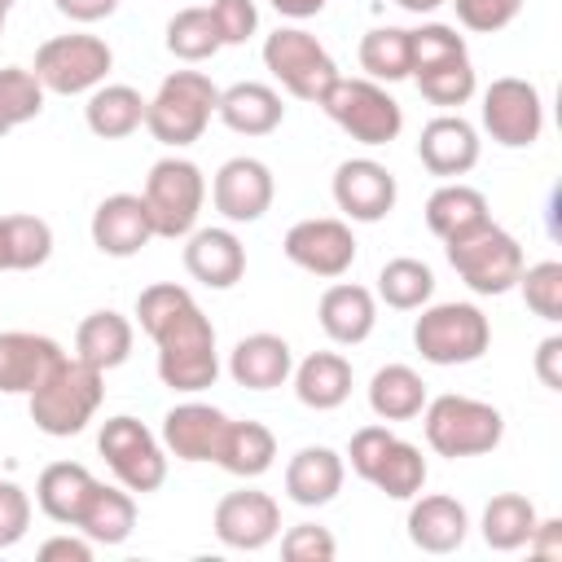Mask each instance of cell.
Wrapping results in <instances>:
<instances>
[{"label":"cell","mask_w":562,"mask_h":562,"mask_svg":"<svg viewBox=\"0 0 562 562\" xmlns=\"http://www.w3.org/2000/svg\"><path fill=\"white\" fill-rule=\"evenodd\" d=\"M220 48L224 44H220V31L211 22V9H180L167 22V53L171 57H180V61H206Z\"/></svg>","instance_id":"39"},{"label":"cell","mask_w":562,"mask_h":562,"mask_svg":"<svg viewBox=\"0 0 562 562\" xmlns=\"http://www.w3.org/2000/svg\"><path fill=\"white\" fill-rule=\"evenodd\" d=\"M483 127L496 145L505 149H527L540 140L544 132V101H540V88L527 83V79H492L487 92H483Z\"/></svg>","instance_id":"12"},{"label":"cell","mask_w":562,"mask_h":562,"mask_svg":"<svg viewBox=\"0 0 562 562\" xmlns=\"http://www.w3.org/2000/svg\"><path fill=\"white\" fill-rule=\"evenodd\" d=\"M417 79V92L430 101V105H439V110H457V105H465L470 97H474V66H470V57H457V61H439V66H430V70H417L413 75Z\"/></svg>","instance_id":"42"},{"label":"cell","mask_w":562,"mask_h":562,"mask_svg":"<svg viewBox=\"0 0 562 562\" xmlns=\"http://www.w3.org/2000/svg\"><path fill=\"white\" fill-rule=\"evenodd\" d=\"M448 4L457 9V22L474 35H496L522 13V0H448Z\"/></svg>","instance_id":"45"},{"label":"cell","mask_w":562,"mask_h":562,"mask_svg":"<svg viewBox=\"0 0 562 562\" xmlns=\"http://www.w3.org/2000/svg\"><path fill=\"white\" fill-rule=\"evenodd\" d=\"M408 53H413V70H430L439 61H457V57H470L465 53V40L457 35V26H443V22H426L417 31H408Z\"/></svg>","instance_id":"44"},{"label":"cell","mask_w":562,"mask_h":562,"mask_svg":"<svg viewBox=\"0 0 562 562\" xmlns=\"http://www.w3.org/2000/svg\"><path fill=\"white\" fill-rule=\"evenodd\" d=\"M57 4V13L61 18H70V22H101V18H110L114 9H119V0H53Z\"/></svg>","instance_id":"52"},{"label":"cell","mask_w":562,"mask_h":562,"mask_svg":"<svg viewBox=\"0 0 562 562\" xmlns=\"http://www.w3.org/2000/svg\"><path fill=\"white\" fill-rule=\"evenodd\" d=\"M97 448L105 457V465L114 470V479L127 487V492H158L167 483V448L154 439V430L127 413L119 417H105L101 422V435H97Z\"/></svg>","instance_id":"11"},{"label":"cell","mask_w":562,"mask_h":562,"mask_svg":"<svg viewBox=\"0 0 562 562\" xmlns=\"http://www.w3.org/2000/svg\"><path fill=\"white\" fill-rule=\"evenodd\" d=\"M83 119H88V132H92V136H101V140H123V136H132L136 127H145V97H140L132 83H101V88L88 92Z\"/></svg>","instance_id":"30"},{"label":"cell","mask_w":562,"mask_h":562,"mask_svg":"<svg viewBox=\"0 0 562 562\" xmlns=\"http://www.w3.org/2000/svg\"><path fill=\"white\" fill-rule=\"evenodd\" d=\"M404 13H435L439 4H448V0H395Z\"/></svg>","instance_id":"55"},{"label":"cell","mask_w":562,"mask_h":562,"mask_svg":"<svg viewBox=\"0 0 562 562\" xmlns=\"http://www.w3.org/2000/svg\"><path fill=\"white\" fill-rule=\"evenodd\" d=\"M290 378H294L299 404L316 413H329L351 395V364L338 351H312L307 360H299V369H290Z\"/></svg>","instance_id":"29"},{"label":"cell","mask_w":562,"mask_h":562,"mask_svg":"<svg viewBox=\"0 0 562 562\" xmlns=\"http://www.w3.org/2000/svg\"><path fill=\"white\" fill-rule=\"evenodd\" d=\"M448 250V263L457 268V277L474 290V294H505L518 285V272L527 268L522 263V246L514 233H505L501 224H483L457 241H443Z\"/></svg>","instance_id":"8"},{"label":"cell","mask_w":562,"mask_h":562,"mask_svg":"<svg viewBox=\"0 0 562 562\" xmlns=\"http://www.w3.org/2000/svg\"><path fill=\"white\" fill-rule=\"evenodd\" d=\"M527 549L540 553V558H558L562 553V518H540L531 540H527Z\"/></svg>","instance_id":"53"},{"label":"cell","mask_w":562,"mask_h":562,"mask_svg":"<svg viewBox=\"0 0 562 562\" xmlns=\"http://www.w3.org/2000/svg\"><path fill=\"white\" fill-rule=\"evenodd\" d=\"M101 400H105V373L79 356H61L40 378V386L26 395V408H31L35 430L53 439H70L97 417Z\"/></svg>","instance_id":"2"},{"label":"cell","mask_w":562,"mask_h":562,"mask_svg":"<svg viewBox=\"0 0 562 562\" xmlns=\"http://www.w3.org/2000/svg\"><path fill=\"white\" fill-rule=\"evenodd\" d=\"M9 237V272H35L53 255V228L40 215H0Z\"/></svg>","instance_id":"40"},{"label":"cell","mask_w":562,"mask_h":562,"mask_svg":"<svg viewBox=\"0 0 562 562\" xmlns=\"http://www.w3.org/2000/svg\"><path fill=\"white\" fill-rule=\"evenodd\" d=\"M215 536L228 549L255 553V549H263L281 536V505L268 492H255V487L228 492L215 505Z\"/></svg>","instance_id":"15"},{"label":"cell","mask_w":562,"mask_h":562,"mask_svg":"<svg viewBox=\"0 0 562 562\" xmlns=\"http://www.w3.org/2000/svg\"><path fill=\"white\" fill-rule=\"evenodd\" d=\"M386 443H391V430H386V426H360V430L351 435L347 457H351V470H356L364 483H369V474H373L378 457L386 452Z\"/></svg>","instance_id":"49"},{"label":"cell","mask_w":562,"mask_h":562,"mask_svg":"<svg viewBox=\"0 0 562 562\" xmlns=\"http://www.w3.org/2000/svg\"><path fill=\"white\" fill-rule=\"evenodd\" d=\"M0 35H4V9H0Z\"/></svg>","instance_id":"58"},{"label":"cell","mask_w":562,"mask_h":562,"mask_svg":"<svg viewBox=\"0 0 562 562\" xmlns=\"http://www.w3.org/2000/svg\"><path fill=\"white\" fill-rule=\"evenodd\" d=\"M369 408L382 422H413L426 408V382L408 364H382L369 378Z\"/></svg>","instance_id":"34"},{"label":"cell","mask_w":562,"mask_h":562,"mask_svg":"<svg viewBox=\"0 0 562 562\" xmlns=\"http://www.w3.org/2000/svg\"><path fill=\"white\" fill-rule=\"evenodd\" d=\"M395 176L373 158H347L334 171V202L356 224H378L395 206Z\"/></svg>","instance_id":"16"},{"label":"cell","mask_w":562,"mask_h":562,"mask_svg":"<svg viewBox=\"0 0 562 562\" xmlns=\"http://www.w3.org/2000/svg\"><path fill=\"white\" fill-rule=\"evenodd\" d=\"M114 66V53L101 35H53L35 48V79L44 83V92H57V97H79V92H92L105 83Z\"/></svg>","instance_id":"9"},{"label":"cell","mask_w":562,"mask_h":562,"mask_svg":"<svg viewBox=\"0 0 562 562\" xmlns=\"http://www.w3.org/2000/svg\"><path fill=\"white\" fill-rule=\"evenodd\" d=\"M470 536V514L457 496H422L408 509V540L422 553H452Z\"/></svg>","instance_id":"24"},{"label":"cell","mask_w":562,"mask_h":562,"mask_svg":"<svg viewBox=\"0 0 562 562\" xmlns=\"http://www.w3.org/2000/svg\"><path fill=\"white\" fill-rule=\"evenodd\" d=\"M224 426H228V413H220L215 404H198V400L176 404L162 417V448L176 461H215Z\"/></svg>","instance_id":"19"},{"label":"cell","mask_w":562,"mask_h":562,"mask_svg":"<svg viewBox=\"0 0 562 562\" xmlns=\"http://www.w3.org/2000/svg\"><path fill=\"white\" fill-rule=\"evenodd\" d=\"M316 316H321V329H325L338 347H356V342H364V338L373 334V325H378V303H373V294H369L364 285L338 281V285H329V290L321 294Z\"/></svg>","instance_id":"26"},{"label":"cell","mask_w":562,"mask_h":562,"mask_svg":"<svg viewBox=\"0 0 562 562\" xmlns=\"http://www.w3.org/2000/svg\"><path fill=\"white\" fill-rule=\"evenodd\" d=\"M290 369H294V351L281 334H246L228 356V373L246 391H272L290 378Z\"/></svg>","instance_id":"22"},{"label":"cell","mask_w":562,"mask_h":562,"mask_svg":"<svg viewBox=\"0 0 562 562\" xmlns=\"http://www.w3.org/2000/svg\"><path fill=\"white\" fill-rule=\"evenodd\" d=\"M285 259L312 277H325V281H338L351 263H356V237H351V224L342 220H299L290 233H285Z\"/></svg>","instance_id":"13"},{"label":"cell","mask_w":562,"mask_h":562,"mask_svg":"<svg viewBox=\"0 0 562 562\" xmlns=\"http://www.w3.org/2000/svg\"><path fill=\"white\" fill-rule=\"evenodd\" d=\"M417 158L439 180H457V176L474 171V162H479V132H474V123H465L461 114L430 119L422 127V136H417Z\"/></svg>","instance_id":"18"},{"label":"cell","mask_w":562,"mask_h":562,"mask_svg":"<svg viewBox=\"0 0 562 562\" xmlns=\"http://www.w3.org/2000/svg\"><path fill=\"white\" fill-rule=\"evenodd\" d=\"M263 66L272 70V79L299 97V101H321L325 88L338 79V66L334 57L325 53V44L303 31V26H277L268 40H263Z\"/></svg>","instance_id":"10"},{"label":"cell","mask_w":562,"mask_h":562,"mask_svg":"<svg viewBox=\"0 0 562 562\" xmlns=\"http://www.w3.org/2000/svg\"><path fill=\"white\" fill-rule=\"evenodd\" d=\"M136 321L158 347V378L171 391H206L220 378L215 325L176 281H154L136 294Z\"/></svg>","instance_id":"1"},{"label":"cell","mask_w":562,"mask_h":562,"mask_svg":"<svg viewBox=\"0 0 562 562\" xmlns=\"http://www.w3.org/2000/svg\"><path fill=\"white\" fill-rule=\"evenodd\" d=\"M75 527H79L92 544H123V540L136 531V501H132V492H127L123 483H119V487L97 483Z\"/></svg>","instance_id":"33"},{"label":"cell","mask_w":562,"mask_h":562,"mask_svg":"<svg viewBox=\"0 0 562 562\" xmlns=\"http://www.w3.org/2000/svg\"><path fill=\"white\" fill-rule=\"evenodd\" d=\"M215 114H220L224 127H233L237 136H268V132L281 127L285 105H281L277 88L255 83V79H241V83H233V88L220 92Z\"/></svg>","instance_id":"25"},{"label":"cell","mask_w":562,"mask_h":562,"mask_svg":"<svg viewBox=\"0 0 562 562\" xmlns=\"http://www.w3.org/2000/svg\"><path fill=\"white\" fill-rule=\"evenodd\" d=\"M0 9H4V13H9V9H13V0H0Z\"/></svg>","instance_id":"57"},{"label":"cell","mask_w":562,"mask_h":562,"mask_svg":"<svg viewBox=\"0 0 562 562\" xmlns=\"http://www.w3.org/2000/svg\"><path fill=\"white\" fill-rule=\"evenodd\" d=\"M413 347L439 369L474 364L492 347V325L474 303H435L413 321Z\"/></svg>","instance_id":"5"},{"label":"cell","mask_w":562,"mask_h":562,"mask_svg":"<svg viewBox=\"0 0 562 562\" xmlns=\"http://www.w3.org/2000/svg\"><path fill=\"white\" fill-rule=\"evenodd\" d=\"M277 461V435L263 426V422H233L224 426V439H220V452H215V465H224L228 474L237 479H259L268 474Z\"/></svg>","instance_id":"32"},{"label":"cell","mask_w":562,"mask_h":562,"mask_svg":"<svg viewBox=\"0 0 562 562\" xmlns=\"http://www.w3.org/2000/svg\"><path fill=\"white\" fill-rule=\"evenodd\" d=\"M281 558L285 562H334L338 558V540L329 536V527L316 522H299L281 536Z\"/></svg>","instance_id":"46"},{"label":"cell","mask_w":562,"mask_h":562,"mask_svg":"<svg viewBox=\"0 0 562 562\" xmlns=\"http://www.w3.org/2000/svg\"><path fill=\"white\" fill-rule=\"evenodd\" d=\"M422 426H426V443L439 457H483L501 443L505 435V417L501 408L470 400V395H439L426 400L422 408Z\"/></svg>","instance_id":"4"},{"label":"cell","mask_w":562,"mask_h":562,"mask_svg":"<svg viewBox=\"0 0 562 562\" xmlns=\"http://www.w3.org/2000/svg\"><path fill=\"white\" fill-rule=\"evenodd\" d=\"M0 272H9V237H4V220H0Z\"/></svg>","instance_id":"56"},{"label":"cell","mask_w":562,"mask_h":562,"mask_svg":"<svg viewBox=\"0 0 562 562\" xmlns=\"http://www.w3.org/2000/svg\"><path fill=\"white\" fill-rule=\"evenodd\" d=\"M154 241V224L140 193H110L92 211V246L110 259H132Z\"/></svg>","instance_id":"17"},{"label":"cell","mask_w":562,"mask_h":562,"mask_svg":"<svg viewBox=\"0 0 562 562\" xmlns=\"http://www.w3.org/2000/svg\"><path fill=\"white\" fill-rule=\"evenodd\" d=\"M215 101H220V88L211 83V75L202 70H171L158 92L145 101V127L158 145L167 149H184L193 145L211 114H215Z\"/></svg>","instance_id":"3"},{"label":"cell","mask_w":562,"mask_h":562,"mask_svg":"<svg viewBox=\"0 0 562 562\" xmlns=\"http://www.w3.org/2000/svg\"><path fill=\"white\" fill-rule=\"evenodd\" d=\"M184 268L206 290H233L246 277V246L228 228H193L184 241Z\"/></svg>","instance_id":"20"},{"label":"cell","mask_w":562,"mask_h":562,"mask_svg":"<svg viewBox=\"0 0 562 562\" xmlns=\"http://www.w3.org/2000/svg\"><path fill=\"white\" fill-rule=\"evenodd\" d=\"M145 211H149V224H154V237H189L198 228V215H202V202H206V180L198 171V162L189 158H158L145 176Z\"/></svg>","instance_id":"7"},{"label":"cell","mask_w":562,"mask_h":562,"mask_svg":"<svg viewBox=\"0 0 562 562\" xmlns=\"http://www.w3.org/2000/svg\"><path fill=\"white\" fill-rule=\"evenodd\" d=\"M211 22L220 31V44H246L259 26L255 0H211Z\"/></svg>","instance_id":"47"},{"label":"cell","mask_w":562,"mask_h":562,"mask_svg":"<svg viewBox=\"0 0 562 562\" xmlns=\"http://www.w3.org/2000/svg\"><path fill=\"white\" fill-rule=\"evenodd\" d=\"M536 522H540V514H536V505H531L522 492H501V496L487 501L479 527H483L487 549H496V553H514V549H522V544L531 540Z\"/></svg>","instance_id":"35"},{"label":"cell","mask_w":562,"mask_h":562,"mask_svg":"<svg viewBox=\"0 0 562 562\" xmlns=\"http://www.w3.org/2000/svg\"><path fill=\"white\" fill-rule=\"evenodd\" d=\"M536 378H540L549 391H562V334H549V338L536 347Z\"/></svg>","instance_id":"51"},{"label":"cell","mask_w":562,"mask_h":562,"mask_svg":"<svg viewBox=\"0 0 562 562\" xmlns=\"http://www.w3.org/2000/svg\"><path fill=\"white\" fill-rule=\"evenodd\" d=\"M40 110H44V83L35 79V70L4 66L0 70V136L31 123Z\"/></svg>","instance_id":"41"},{"label":"cell","mask_w":562,"mask_h":562,"mask_svg":"<svg viewBox=\"0 0 562 562\" xmlns=\"http://www.w3.org/2000/svg\"><path fill=\"white\" fill-rule=\"evenodd\" d=\"M272 193H277V184H272L268 162L246 158V154L241 158H228L215 171V180H211V202H215V211L228 224H255V220H263L268 206H272Z\"/></svg>","instance_id":"14"},{"label":"cell","mask_w":562,"mask_h":562,"mask_svg":"<svg viewBox=\"0 0 562 562\" xmlns=\"http://www.w3.org/2000/svg\"><path fill=\"white\" fill-rule=\"evenodd\" d=\"M316 105L360 145H391L404 132V110L378 79H342L338 75Z\"/></svg>","instance_id":"6"},{"label":"cell","mask_w":562,"mask_h":562,"mask_svg":"<svg viewBox=\"0 0 562 562\" xmlns=\"http://www.w3.org/2000/svg\"><path fill=\"white\" fill-rule=\"evenodd\" d=\"M360 66L369 79H408L413 70V53H408V31L404 26H373L360 40Z\"/></svg>","instance_id":"38"},{"label":"cell","mask_w":562,"mask_h":562,"mask_svg":"<svg viewBox=\"0 0 562 562\" xmlns=\"http://www.w3.org/2000/svg\"><path fill=\"white\" fill-rule=\"evenodd\" d=\"M518 290H522V303L540 321H549V325L562 321V263L558 259H540V263L522 268L518 272Z\"/></svg>","instance_id":"43"},{"label":"cell","mask_w":562,"mask_h":562,"mask_svg":"<svg viewBox=\"0 0 562 562\" xmlns=\"http://www.w3.org/2000/svg\"><path fill=\"white\" fill-rule=\"evenodd\" d=\"M40 562H92V540L79 536H48L40 544Z\"/></svg>","instance_id":"50"},{"label":"cell","mask_w":562,"mask_h":562,"mask_svg":"<svg viewBox=\"0 0 562 562\" xmlns=\"http://www.w3.org/2000/svg\"><path fill=\"white\" fill-rule=\"evenodd\" d=\"M26 527H31V496L18 483L0 479V549H13L26 536Z\"/></svg>","instance_id":"48"},{"label":"cell","mask_w":562,"mask_h":562,"mask_svg":"<svg viewBox=\"0 0 562 562\" xmlns=\"http://www.w3.org/2000/svg\"><path fill=\"white\" fill-rule=\"evenodd\" d=\"M369 483L378 492H386L391 501H413L422 492V483H426V457H422V448L408 443V439H400V435H391V443L378 457Z\"/></svg>","instance_id":"36"},{"label":"cell","mask_w":562,"mask_h":562,"mask_svg":"<svg viewBox=\"0 0 562 562\" xmlns=\"http://www.w3.org/2000/svg\"><path fill=\"white\" fill-rule=\"evenodd\" d=\"M281 18H294V22H303V18H316L321 9H325V0H268Z\"/></svg>","instance_id":"54"},{"label":"cell","mask_w":562,"mask_h":562,"mask_svg":"<svg viewBox=\"0 0 562 562\" xmlns=\"http://www.w3.org/2000/svg\"><path fill=\"white\" fill-rule=\"evenodd\" d=\"M378 294H382V303L395 307V312H417V307H426L430 294H435V272H430L422 259H408V255L386 259L382 272H378Z\"/></svg>","instance_id":"37"},{"label":"cell","mask_w":562,"mask_h":562,"mask_svg":"<svg viewBox=\"0 0 562 562\" xmlns=\"http://www.w3.org/2000/svg\"><path fill=\"white\" fill-rule=\"evenodd\" d=\"M342 457L325 443H312V448H299L285 465V496L303 509H316V505H329L338 492H342Z\"/></svg>","instance_id":"23"},{"label":"cell","mask_w":562,"mask_h":562,"mask_svg":"<svg viewBox=\"0 0 562 562\" xmlns=\"http://www.w3.org/2000/svg\"><path fill=\"white\" fill-rule=\"evenodd\" d=\"M75 356L88 360L101 373L119 369L132 356V321L119 316V312H110V307L88 312L79 321V329H75Z\"/></svg>","instance_id":"31"},{"label":"cell","mask_w":562,"mask_h":562,"mask_svg":"<svg viewBox=\"0 0 562 562\" xmlns=\"http://www.w3.org/2000/svg\"><path fill=\"white\" fill-rule=\"evenodd\" d=\"M92 487H97V479L88 474V465H79V461H53L35 479V505L53 522L75 527L79 514H83V505H88V496H92Z\"/></svg>","instance_id":"28"},{"label":"cell","mask_w":562,"mask_h":562,"mask_svg":"<svg viewBox=\"0 0 562 562\" xmlns=\"http://www.w3.org/2000/svg\"><path fill=\"white\" fill-rule=\"evenodd\" d=\"M66 351L48 334L31 329H4L0 334V395H31L40 378L61 360Z\"/></svg>","instance_id":"21"},{"label":"cell","mask_w":562,"mask_h":562,"mask_svg":"<svg viewBox=\"0 0 562 562\" xmlns=\"http://www.w3.org/2000/svg\"><path fill=\"white\" fill-rule=\"evenodd\" d=\"M492 215H487V198L461 180H448L439 184L430 198H426V228L439 237V241H457L474 228H483Z\"/></svg>","instance_id":"27"}]
</instances>
